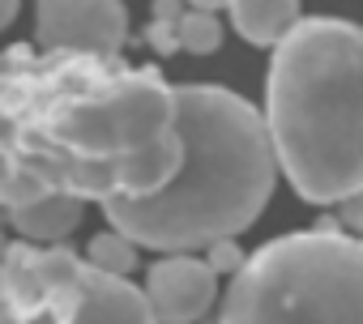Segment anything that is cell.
<instances>
[{"label":"cell","instance_id":"20","mask_svg":"<svg viewBox=\"0 0 363 324\" xmlns=\"http://www.w3.org/2000/svg\"><path fill=\"white\" fill-rule=\"evenodd\" d=\"M0 311H5V286H0Z\"/></svg>","mask_w":363,"mask_h":324},{"label":"cell","instance_id":"13","mask_svg":"<svg viewBox=\"0 0 363 324\" xmlns=\"http://www.w3.org/2000/svg\"><path fill=\"white\" fill-rule=\"evenodd\" d=\"M39 273H43L48 290H56V286H73V282H82L86 260H77L69 248H48V252H39Z\"/></svg>","mask_w":363,"mask_h":324},{"label":"cell","instance_id":"16","mask_svg":"<svg viewBox=\"0 0 363 324\" xmlns=\"http://www.w3.org/2000/svg\"><path fill=\"white\" fill-rule=\"evenodd\" d=\"M337 209H342V214H337V218H342V226H346V231H359V239H363V188H359V192H350V197H342V201H337Z\"/></svg>","mask_w":363,"mask_h":324},{"label":"cell","instance_id":"14","mask_svg":"<svg viewBox=\"0 0 363 324\" xmlns=\"http://www.w3.org/2000/svg\"><path fill=\"white\" fill-rule=\"evenodd\" d=\"M244 248L235 243V235H227V239H214V243H206V265L218 273V277H235L240 269H244Z\"/></svg>","mask_w":363,"mask_h":324},{"label":"cell","instance_id":"9","mask_svg":"<svg viewBox=\"0 0 363 324\" xmlns=\"http://www.w3.org/2000/svg\"><path fill=\"white\" fill-rule=\"evenodd\" d=\"M9 222L22 231V239H65L82 222V197L69 188H48L43 197L13 205Z\"/></svg>","mask_w":363,"mask_h":324},{"label":"cell","instance_id":"19","mask_svg":"<svg viewBox=\"0 0 363 324\" xmlns=\"http://www.w3.org/2000/svg\"><path fill=\"white\" fill-rule=\"evenodd\" d=\"M5 252H9V243H5V235H0V260H5Z\"/></svg>","mask_w":363,"mask_h":324},{"label":"cell","instance_id":"12","mask_svg":"<svg viewBox=\"0 0 363 324\" xmlns=\"http://www.w3.org/2000/svg\"><path fill=\"white\" fill-rule=\"evenodd\" d=\"M179 47L184 52H193V56H210V52H218V43H223V26H218V18L210 13V9H193V13H179Z\"/></svg>","mask_w":363,"mask_h":324},{"label":"cell","instance_id":"6","mask_svg":"<svg viewBox=\"0 0 363 324\" xmlns=\"http://www.w3.org/2000/svg\"><path fill=\"white\" fill-rule=\"evenodd\" d=\"M145 299L158 316V324H193L201 320L218 299V273L197 260L193 252H167L145 273Z\"/></svg>","mask_w":363,"mask_h":324},{"label":"cell","instance_id":"18","mask_svg":"<svg viewBox=\"0 0 363 324\" xmlns=\"http://www.w3.org/2000/svg\"><path fill=\"white\" fill-rule=\"evenodd\" d=\"M189 5H193V9H210V13H214V9H227V0H189Z\"/></svg>","mask_w":363,"mask_h":324},{"label":"cell","instance_id":"4","mask_svg":"<svg viewBox=\"0 0 363 324\" xmlns=\"http://www.w3.org/2000/svg\"><path fill=\"white\" fill-rule=\"evenodd\" d=\"M52 137L77 162H103L111 171V192H116L120 158L175 137V86H167L158 69H137L99 98L73 103L52 124Z\"/></svg>","mask_w":363,"mask_h":324},{"label":"cell","instance_id":"2","mask_svg":"<svg viewBox=\"0 0 363 324\" xmlns=\"http://www.w3.org/2000/svg\"><path fill=\"white\" fill-rule=\"evenodd\" d=\"M265 128L303 201L337 205L363 188V26L299 18L269 60Z\"/></svg>","mask_w":363,"mask_h":324},{"label":"cell","instance_id":"7","mask_svg":"<svg viewBox=\"0 0 363 324\" xmlns=\"http://www.w3.org/2000/svg\"><path fill=\"white\" fill-rule=\"evenodd\" d=\"M0 324H158V316H154L141 286L86 265V273H82V307H77L73 320H56L52 311H39L35 320H13L9 311H0Z\"/></svg>","mask_w":363,"mask_h":324},{"label":"cell","instance_id":"5","mask_svg":"<svg viewBox=\"0 0 363 324\" xmlns=\"http://www.w3.org/2000/svg\"><path fill=\"white\" fill-rule=\"evenodd\" d=\"M39 43L86 56H116L128 39L124 0H35Z\"/></svg>","mask_w":363,"mask_h":324},{"label":"cell","instance_id":"10","mask_svg":"<svg viewBox=\"0 0 363 324\" xmlns=\"http://www.w3.org/2000/svg\"><path fill=\"white\" fill-rule=\"evenodd\" d=\"M227 9L252 47H278L299 26V0H227Z\"/></svg>","mask_w":363,"mask_h":324},{"label":"cell","instance_id":"15","mask_svg":"<svg viewBox=\"0 0 363 324\" xmlns=\"http://www.w3.org/2000/svg\"><path fill=\"white\" fill-rule=\"evenodd\" d=\"M179 22H171V18H154L150 22V43L162 52V56H171V52H179V30H175Z\"/></svg>","mask_w":363,"mask_h":324},{"label":"cell","instance_id":"3","mask_svg":"<svg viewBox=\"0 0 363 324\" xmlns=\"http://www.w3.org/2000/svg\"><path fill=\"white\" fill-rule=\"evenodd\" d=\"M218 324H363V239L299 231L257 248L231 277Z\"/></svg>","mask_w":363,"mask_h":324},{"label":"cell","instance_id":"17","mask_svg":"<svg viewBox=\"0 0 363 324\" xmlns=\"http://www.w3.org/2000/svg\"><path fill=\"white\" fill-rule=\"evenodd\" d=\"M18 5H22V0H0V30H5V26L18 18Z\"/></svg>","mask_w":363,"mask_h":324},{"label":"cell","instance_id":"8","mask_svg":"<svg viewBox=\"0 0 363 324\" xmlns=\"http://www.w3.org/2000/svg\"><path fill=\"white\" fill-rule=\"evenodd\" d=\"M0 286H5V311L13 320H35L48 311V282L39 273V252L30 243H9L5 260H0Z\"/></svg>","mask_w":363,"mask_h":324},{"label":"cell","instance_id":"11","mask_svg":"<svg viewBox=\"0 0 363 324\" xmlns=\"http://www.w3.org/2000/svg\"><path fill=\"white\" fill-rule=\"evenodd\" d=\"M86 265L99 269V273H111V277H128L133 265H137V243L111 226V231H103V235L90 239V248H86Z\"/></svg>","mask_w":363,"mask_h":324},{"label":"cell","instance_id":"1","mask_svg":"<svg viewBox=\"0 0 363 324\" xmlns=\"http://www.w3.org/2000/svg\"><path fill=\"white\" fill-rule=\"evenodd\" d=\"M179 171L154 197H103L107 222L137 248L197 252L244 235L274 197L278 154L265 115L223 86H175Z\"/></svg>","mask_w":363,"mask_h":324}]
</instances>
